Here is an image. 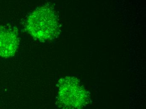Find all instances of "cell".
I'll list each match as a JSON object with an SVG mask.
<instances>
[{"mask_svg": "<svg viewBox=\"0 0 146 109\" xmlns=\"http://www.w3.org/2000/svg\"><path fill=\"white\" fill-rule=\"evenodd\" d=\"M26 29L33 38L44 41L55 38L59 34V26L53 10L45 6L30 14L26 23Z\"/></svg>", "mask_w": 146, "mask_h": 109, "instance_id": "6da1fadb", "label": "cell"}, {"mask_svg": "<svg viewBox=\"0 0 146 109\" xmlns=\"http://www.w3.org/2000/svg\"><path fill=\"white\" fill-rule=\"evenodd\" d=\"M88 95L80 81L74 77H66L59 81L57 102L64 109H80L84 107Z\"/></svg>", "mask_w": 146, "mask_h": 109, "instance_id": "7a4b0ae2", "label": "cell"}, {"mask_svg": "<svg viewBox=\"0 0 146 109\" xmlns=\"http://www.w3.org/2000/svg\"><path fill=\"white\" fill-rule=\"evenodd\" d=\"M19 45L16 30L11 27L0 28V56L10 57L15 54Z\"/></svg>", "mask_w": 146, "mask_h": 109, "instance_id": "3957f363", "label": "cell"}]
</instances>
